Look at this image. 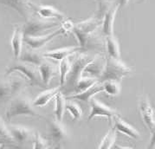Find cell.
I'll return each mask as SVG.
<instances>
[{
	"label": "cell",
	"mask_w": 155,
	"mask_h": 149,
	"mask_svg": "<svg viewBox=\"0 0 155 149\" xmlns=\"http://www.w3.org/2000/svg\"><path fill=\"white\" fill-rule=\"evenodd\" d=\"M19 115H26L32 117L42 118V115L32 106L30 98L23 94H19L11 99L5 113V118L7 121H11L13 117Z\"/></svg>",
	"instance_id": "6da1fadb"
},
{
	"label": "cell",
	"mask_w": 155,
	"mask_h": 149,
	"mask_svg": "<svg viewBox=\"0 0 155 149\" xmlns=\"http://www.w3.org/2000/svg\"><path fill=\"white\" fill-rule=\"evenodd\" d=\"M94 56H90L84 54H80L75 57L73 63H71V67L68 71L64 85L61 88H64L65 91L67 90L68 93H72L74 86L76 85L77 81H79L82 76L83 69L90 62L93 61Z\"/></svg>",
	"instance_id": "7a4b0ae2"
},
{
	"label": "cell",
	"mask_w": 155,
	"mask_h": 149,
	"mask_svg": "<svg viewBox=\"0 0 155 149\" xmlns=\"http://www.w3.org/2000/svg\"><path fill=\"white\" fill-rule=\"evenodd\" d=\"M131 68L127 66L120 59L107 57L105 60V66L102 74L100 76L99 82L107 80L120 82L122 78L131 73Z\"/></svg>",
	"instance_id": "3957f363"
},
{
	"label": "cell",
	"mask_w": 155,
	"mask_h": 149,
	"mask_svg": "<svg viewBox=\"0 0 155 149\" xmlns=\"http://www.w3.org/2000/svg\"><path fill=\"white\" fill-rule=\"evenodd\" d=\"M15 72H18L22 75L25 76V80L28 81L31 85L44 87V85L42 84L41 80H40L38 68H37V66L30 64V63L17 61V62H12L6 68L5 75H11Z\"/></svg>",
	"instance_id": "277c9868"
},
{
	"label": "cell",
	"mask_w": 155,
	"mask_h": 149,
	"mask_svg": "<svg viewBox=\"0 0 155 149\" xmlns=\"http://www.w3.org/2000/svg\"><path fill=\"white\" fill-rule=\"evenodd\" d=\"M100 24L101 20L99 18H97L96 17H92L74 25V29L72 32L74 33L79 43V47H81V49L86 47L88 39L90 38L91 35L95 31V30L99 27Z\"/></svg>",
	"instance_id": "5b68a950"
},
{
	"label": "cell",
	"mask_w": 155,
	"mask_h": 149,
	"mask_svg": "<svg viewBox=\"0 0 155 149\" xmlns=\"http://www.w3.org/2000/svg\"><path fill=\"white\" fill-rule=\"evenodd\" d=\"M47 129L50 144L53 149H62L66 140L68 139L67 127L55 118L47 119Z\"/></svg>",
	"instance_id": "8992f818"
},
{
	"label": "cell",
	"mask_w": 155,
	"mask_h": 149,
	"mask_svg": "<svg viewBox=\"0 0 155 149\" xmlns=\"http://www.w3.org/2000/svg\"><path fill=\"white\" fill-rule=\"evenodd\" d=\"M59 25L57 22L45 20L38 18L31 17L25 22L23 29L24 37L30 36V37H38L42 36L44 31H49Z\"/></svg>",
	"instance_id": "52a82bcc"
},
{
	"label": "cell",
	"mask_w": 155,
	"mask_h": 149,
	"mask_svg": "<svg viewBox=\"0 0 155 149\" xmlns=\"http://www.w3.org/2000/svg\"><path fill=\"white\" fill-rule=\"evenodd\" d=\"M139 111L143 123L147 127L151 134L155 133V120L153 108L150 105L149 100L147 95H142L139 101Z\"/></svg>",
	"instance_id": "ba28073f"
},
{
	"label": "cell",
	"mask_w": 155,
	"mask_h": 149,
	"mask_svg": "<svg viewBox=\"0 0 155 149\" xmlns=\"http://www.w3.org/2000/svg\"><path fill=\"white\" fill-rule=\"evenodd\" d=\"M90 103V113L87 117V121H91L94 117H106L108 119L109 122H111V120L114 115L119 114L117 111L110 107L104 104L99 100L92 98L88 101Z\"/></svg>",
	"instance_id": "9c48e42d"
},
{
	"label": "cell",
	"mask_w": 155,
	"mask_h": 149,
	"mask_svg": "<svg viewBox=\"0 0 155 149\" xmlns=\"http://www.w3.org/2000/svg\"><path fill=\"white\" fill-rule=\"evenodd\" d=\"M7 127L10 131L14 141L17 143L18 146L29 142L34 139L35 134H33L32 129L22 125L8 124Z\"/></svg>",
	"instance_id": "30bf717a"
},
{
	"label": "cell",
	"mask_w": 155,
	"mask_h": 149,
	"mask_svg": "<svg viewBox=\"0 0 155 149\" xmlns=\"http://www.w3.org/2000/svg\"><path fill=\"white\" fill-rule=\"evenodd\" d=\"M0 4L16 11L22 18L25 19V21L32 17V3L30 0H0Z\"/></svg>",
	"instance_id": "8fae6325"
},
{
	"label": "cell",
	"mask_w": 155,
	"mask_h": 149,
	"mask_svg": "<svg viewBox=\"0 0 155 149\" xmlns=\"http://www.w3.org/2000/svg\"><path fill=\"white\" fill-rule=\"evenodd\" d=\"M63 34L62 31L59 28L58 30L53 31L52 33L47 34V35H42L38 37H30V36H25L24 37V42L27 44L31 50H37L43 48L49 42L53 40L57 36Z\"/></svg>",
	"instance_id": "7c38bea8"
},
{
	"label": "cell",
	"mask_w": 155,
	"mask_h": 149,
	"mask_svg": "<svg viewBox=\"0 0 155 149\" xmlns=\"http://www.w3.org/2000/svg\"><path fill=\"white\" fill-rule=\"evenodd\" d=\"M113 121H114L113 127L115 131H118L120 133L134 140H139L140 138V134L139 133V131L136 128H134L133 126H131L129 123L126 122L123 119L120 118L119 114L114 115L113 117Z\"/></svg>",
	"instance_id": "4fadbf2b"
},
{
	"label": "cell",
	"mask_w": 155,
	"mask_h": 149,
	"mask_svg": "<svg viewBox=\"0 0 155 149\" xmlns=\"http://www.w3.org/2000/svg\"><path fill=\"white\" fill-rule=\"evenodd\" d=\"M32 10L38 14V16L43 19L56 18L62 22L65 19V16L59 10L51 5H37L32 4Z\"/></svg>",
	"instance_id": "5bb4252c"
},
{
	"label": "cell",
	"mask_w": 155,
	"mask_h": 149,
	"mask_svg": "<svg viewBox=\"0 0 155 149\" xmlns=\"http://www.w3.org/2000/svg\"><path fill=\"white\" fill-rule=\"evenodd\" d=\"M82 49L79 46H74V47L69 46V47H64V48H61V49L46 51L45 53L43 54V56L45 58H50V59H54L56 61H62L67 57L75 55V53L79 52Z\"/></svg>",
	"instance_id": "9a60e30c"
},
{
	"label": "cell",
	"mask_w": 155,
	"mask_h": 149,
	"mask_svg": "<svg viewBox=\"0 0 155 149\" xmlns=\"http://www.w3.org/2000/svg\"><path fill=\"white\" fill-rule=\"evenodd\" d=\"M119 6L116 4L104 14L102 18V33L105 37L114 35V24L115 20V16L118 11Z\"/></svg>",
	"instance_id": "2e32d148"
},
{
	"label": "cell",
	"mask_w": 155,
	"mask_h": 149,
	"mask_svg": "<svg viewBox=\"0 0 155 149\" xmlns=\"http://www.w3.org/2000/svg\"><path fill=\"white\" fill-rule=\"evenodd\" d=\"M23 43H24V33L21 26L16 25L13 30L12 36L11 39V45L12 49L13 55L15 59H18L23 51Z\"/></svg>",
	"instance_id": "e0dca14e"
},
{
	"label": "cell",
	"mask_w": 155,
	"mask_h": 149,
	"mask_svg": "<svg viewBox=\"0 0 155 149\" xmlns=\"http://www.w3.org/2000/svg\"><path fill=\"white\" fill-rule=\"evenodd\" d=\"M37 68H38V73L42 84L44 85V87L49 86L50 81L56 74V67L52 63L45 61L41 65H39Z\"/></svg>",
	"instance_id": "ac0fdd59"
},
{
	"label": "cell",
	"mask_w": 155,
	"mask_h": 149,
	"mask_svg": "<svg viewBox=\"0 0 155 149\" xmlns=\"http://www.w3.org/2000/svg\"><path fill=\"white\" fill-rule=\"evenodd\" d=\"M104 66H105V61L100 56H94L93 61L89 62L83 69V73L87 74L90 77L99 79L104 69Z\"/></svg>",
	"instance_id": "d6986e66"
},
{
	"label": "cell",
	"mask_w": 155,
	"mask_h": 149,
	"mask_svg": "<svg viewBox=\"0 0 155 149\" xmlns=\"http://www.w3.org/2000/svg\"><path fill=\"white\" fill-rule=\"evenodd\" d=\"M100 92H103V87L101 82H97L91 88L86 89L85 91L79 94H71L66 98L68 100H78V101L87 102V101H89L90 99H92L95 94H97Z\"/></svg>",
	"instance_id": "ffe728a7"
},
{
	"label": "cell",
	"mask_w": 155,
	"mask_h": 149,
	"mask_svg": "<svg viewBox=\"0 0 155 149\" xmlns=\"http://www.w3.org/2000/svg\"><path fill=\"white\" fill-rule=\"evenodd\" d=\"M18 60H19L20 62L30 63L38 67L43 62H45V57L43 56V54L38 53L37 50L31 49V50H25V51H22Z\"/></svg>",
	"instance_id": "44dd1931"
},
{
	"label": "cell",
	"mask_w": 155,
	"mask_h": 149,
	"mask_svg": "<svg viewBox=\"0 0 155 149\" xmlns=\"http://www.w3.org/2000/svg\"><path fill=\"white\" fill-rule=\"evenodd\" d=\"M61 90H62V88L60 86L45 90L44 92L38 94L37 97L33 100V101H31L32 106L33 107H39V108L46 106L51 100L56 96V94L59 93Z\"/></svg>",
	"instance_id": "7402d4cb"
},
{
	"label": "cell",
	"mask_w": 155,
	"mask_h": 149,
	"mask_svg": "<svg viewBox=\"0 0 155 149\" xmlns=\"http://www.w3.org/2000/svg\"><path fill=\"white\" fill-rule=\"evenodd\" d=\"M0 146L2 148L8 147H18L17 143L14 141L11 133L7 127L5 121L0 116Z\"/></svg>",
	"instance_id": "603a6c76"
},
{
	"label": "cell",
	"mask_w": 155,
	"mask_h": 149,
	"mask_svg": "<svg viewBox=\"0 0 155 149\" xmlns=\"http://www.w3.org/2000/svg\"><path fill=\"white\" fill-rule=\"evenodd\" d=\"M106 47L108 54V57L114 59H120V44L117 38L113 36L106 37Z\"/></svg>",
	"instance_id": "cb8c5ba5"
},
{
	"label": "cell",
	"mask_w": 155,
	"mask_h": 149,
	"mask_svg": "<svg viewBox=\"0 0 155 149\" xmlns=\"http://www.w3.org/2000/svg\"><path fill=\"white\" fill-rule=\"evenodd\" d=\"M55 98V119L58 121H62V118L65 113V105L66 99L63 95V93L60 91L56 94Z\"/></svg>",
	"instance_id": "d4e9b609"
},
{
	"label": "cell",
	"mask_w": 155,
	"mask_h": 149,
	"mask_svg": "<svg viewBox=\"0 0 155 149\" xmlns=\"http://www.w3.org/2000/svg\"><path fill=\"white\" fill-rule=\"evenodd\" d=\"M97 82H99V79H97V78L90 77V76H81V79L77 81L76 85L74 86L73 92L74 94H79L81 92H83L87 88L94 86Z\"/></svg>",
	"instance_id": "484cf974"
},
{
	"label": "cell",
	"mask_w": 155,
	"mask_h": 149,
	"mask_svg": "<svg viewBox=\"0 0 155 149\" xmlns=\"http://www.w3.org/2000/svg\"><path fill=\"white\" fill-rule=\"evenodd\" d=\"M103 87V92H105L107 95L116 96L120 93V82L116 81L107 80L101 82Z\"/></svg>",
	"instance_id": "4316f807"
},
{
	"label": "cell",
	"mask_w": 155,
	"mask_h": 149,
	"mask_svg": "<svg viewBox=\"0 0 155 149\" xmlns=\"http://www.w3.org/2000/svg\"><path fill=\"white\" fill-rule=\"evenodd\" d=\"M115 140H116V131L114 129V127H112L107 131L105 136L102 138L97 149H111L115 143Z\"/></svg>",
	"instance_id": "83f0119b"
},
{
	"label": "cell",
	"mask_w": 155,
	"mask_h": 149,
	"mask_svg": "<svg viewBox=\"0 0 155 149\" xmlns=\"http://www.w3.org/2000/svg\"><path fill=\"white\" fill-rule=\"evenodd\" d=\"M10 84L12 88V97L21 94L22 90L25 88V85L27 83V81L24 79L23 77H14L11 78L10 80Z\"/></svg>",
	"instance_id": "f1b7e54d"
},
{
	"label": "cell",
	"mask_w": 155,
	"mask_h": 149,
	"mask_svg": "<svg viewBox=\"0 0 155 149\" xmlns=\"http://www.w3.org/2000/svg\"><path fill=\"white\" fill-rule=\"evenodd\" d=\"M12 98V93L9 80L0 81V102H4Z\"/></svg>",
	"instance_id": "f546056e"
},
{
	"label": "cell",
	"mask_w": 155,
	"mask_h": 149,
	"mask_svg": "<svg viewBox=\"0 0 155 149\" xmlns=\"http://www.w3.org/2000/svg\"><path fill=\"white\" fill-rule=\"evenodd\" d=\"M71 67V62L69 60V57H67L60 61L59 64V72H60V87L62 88L64 85V82L66 80L67 74Z\"/></svg>",
	"instance_id": "4dcf8cb0"
},
{
	"label": "cell",
	"mask_w": 155,
	"mask_h": 149,
	"mask_svg": "<svg viewBox=\"0 0 155 149\" xmlns=\"http://www.w3.org/2000/svg\"><path fill=\"white\" fill-rule=\"evenodd\" d=\"M65 110L71 114L73 121H77L81 118V115H82V110H81V108L79 106L78 103L74 102V101H68L66 102V105H65Z\"/></svg>",
	"instance_id": "1f68e13d"
},
{
	"label": "cell",
	"mask_w": 155,
	"mask_h": 149,
	"mask_svg": "<svg viewBox=\"0 0 155 149\" xmlns=\"http://www.w3.org/2000/svg\"><path fill=\"white\" fill-rule=\"evenodd\" d=\"M33 141H34L33 149H48L50 147V143L45 141L38 133L35 134Z\"/></svg>",
	"instance_id": "d6a6232c"
},
{
	"label": "cell",
	"mask_w": 155,
	"mask_h": 149,
	"mask_svg": "<svg viewBox=\"0 0 155 149\" xmlns=\"http://www.w3.org/2000/svg\"><path fill=\"white\" fill-rule=\"evenodd\" d=\"M74 24L70 19H64L62 21L60 29L62 31L63 34H68V32H72L74 29Z\"/></svg>",
	"instance_id": "836d02e7"
},
{
	"label": "cell",
	"mask_w": 155,
	"mask_h": 149,
	"mask_svg": "<svg viewBox=\"0 0 155 149\" xmlns=\"http://www.w3.org/2000/svg\"><path fill=\"white\" fill-rule=\"evenodd\" d=\"M129 0H116V4L118 5L119 8L120 7H125L127 4H128Z\"/></svg>",
	"instance_id": "e575fe53"
},
{
	"label": "cell",
	"mask_w": 155,
	"mask_h": 149,
	"mask_svg": "<svg viewBox=\"0 0 155 149\" xmlns=\"http://www.w3.org/2000/svg\"><path fill=\"white\" fill-rule=\"evenodd\" d=\"M115 149H134V148H132V147H121V146L116 145V146H115Z\"/></svg>",
	"instance_id": "d590c367"
},
{
	"label": "cell",
	"mask_w": 155,
	"mask_h": 149,
	"mask_svg": "<svg viewBox=\"0 0 155 149\" xmlns=\"http://www.w3.org/2000/svg\"><path fill=\"white\" fill-rule=\"evenodd\" d=\"M144 1H145V0H139V3H142Z\"/></svg>",
	"instance_id": "8d00e7d4"
},
{
	"label": "cell",
	"mask_w": 155,
	"mask_h": 149,
	"mask_svg": "<svg viewBox=\"0 0 155 149\" xmlns=\"http://www.w3.org/2000/svg\"><path fill=\"white\" fill-rule=\"evenodd\" d=\"M0 149H3V148H2V147H0Z\"/></svg>",
	"instance_id": "74e56055"
}]
</instances>
